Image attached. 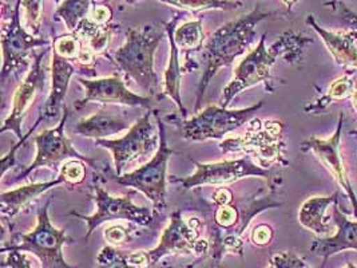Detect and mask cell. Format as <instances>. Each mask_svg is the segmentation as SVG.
I'll list each match as a JSON object with an SVG mask.
<instances>
[{
    "label": "cell",
    "mask_w": 357,
    "mask_h": 268,
    "mask_svg": "<svg viewBox=\"0 0 357 268\" xmlns=\"http://www.w3.org/2000/svg\"><path fill=\"white\" fill-rule=\"evenodd\" d=\"M96 265L97 268H134L129 262V252L121 251L110 244L99 251Z\"/></svg>",
    "instance_id": "obj_31"
},
{
    "label": "cell",
    "mask_w": 357,
    "mask_h": 268,
    "mask_svg": "<svg viewBox=\"0 0 357 268\" xmlns=\"http://www.w3.org/2000/svg\"><path fill=\"white\" fill-rule=\"evenodd\" d=\"M7 7L1 10V84H4L10 78L19 77L23 73H29L31 67L33 50L38 47H50V39L36 36L27 31L22 22V0H17L14 8Z\"/></svg>",
    "instance_id": "obj_6"
},
{
    "label": "cell",
    "mask_w": 357,
    "mask_h": 268,
    "mask_svg": "<svg viewBox=\"0 0 357 268\" xmlns=\"http://www.w3.org/2000/svg\"><path fill=\"white\" fill-rule=\"evenodd\" d=\"M340 191L329 196H310L304 201L298 211V223L310 232L320 237L331 236L333 232L331 216L328 215L329 207H333L340 200Z\"/></svg>",
    "instance_id": "obj_20"
},
{
    "label": "cell",
    "mask_w": 357,
    "mask_h": 268,
    "mask_svg": "<svg viewBox=\"0 0 357 268\" xmlns=\"http://www.w3.org/2000/svg\"><path fill=\"white\" fill-rule=\"evenodd\" d=\"M77 66L73 64V61L65 59L59 57L58 54L52 52L51 57V91L49 98L46 100L42 117L54 118L59 114L61 107L63 106V100L67 96V90L70 86L71 78L77 73Z\"/></svg>",
    "instance_id": "obj_19"
},
{
    "label": "cell",
    "mask_w": 357,
    "mask_h": 268,
    "mask_svg": "<svg viewBox=\"0 0 357 268\" xmlns=\"http://www.w3.org/2000/svg\"><path fill=\"white\" fill-rule=\"evenodd\" d=\"M130 230L122 224H110L105 228L103 237L110 246L121 247L130 240Z\"/></svg>",
    "instance_id": "obj_35"
},
{
    "label": "cell",
    "mask_w": 357,
    "mask_h": 268,
    "mask_svg": "<svg viewBox=\"0 0 357 268\" xmlns=\"http://www.w3.org/2000/svg\"><path fill=\"white\" fill-rule=\"evenodd\" d=\"M266 268H313L300 258L296 252L282 251L275 253L268 263Z\"/></svg>",
    "instance_id": "obj_34"
},
{
    "label": "cell",
    "mask_w": 357,
    "mask_h": 268,
    "mask_svg": "<svg viewBox=\"0 0 357 268\" xmlns=\"http://www.w3.org/2000/svg\"><path fill=\"white\" fill-rule=\"evenodd\" d=\"M349 135H351V137H355V138H357V129H355V131H351V132H349Z\"/></svg>",
    "instance_id": "obj_45"
},
{
    "label": "cell",
    "mask_w": 357,
    "mask_h": 268,
    "mask_svg": "<svg viewBox=\"0 0 357 268\" xmlns=\"http://www.w3.org/2000/svg\"><path fill=\"white\" fill-rule=\"evenodd\" d=\"M179 17H176L173 20L163 23L165 27V33L169 38V61H167V66L163 73L162 80V94L169 97L170 100L174 102V105L178 107L179 112L182 113V116L188 114V110L182 102L181 98V81H182V67L179 62V49L174 42V29L177 27V20Z\"/></svg>",
    "instance_id": "obj_21"
},
{
    "label": "cell",
    "mask_w": 357,
    "mask_h": 268,
    "mask_svg": "<svg viewBox=\"0 0 357 268\" xmlns=\"http://www.w3.org/2000/svg\"><path fill=\"white\" fill-rule=\"evenodd\" d=\"M50 47H46L40 54L33 57V62L26 74L24 80L19 84L17 90L14 91L13 96V106L10 110L8 117L4 119L3 126L0 129V133L6 132H13L17 135V140H23L26 134L22 132V125L27 112L30 110L33 100L36 96L39 94L40 90L45 89L46 84V77H47V70L45 67V58L49 52Z\"/></svg>",
    "instance_id": "obj_15"
},
{
    "label": "cell",
    "mask_w": 357,
    "mask_h": 268,
    "mask_svg": "<svg viewBox=\"0 0 357 268\" xmlns=\"http://www.w3.org/2000/svg\"><path fill=\"white\" fill-rule=\"evenodd\" d=\"M78 84L84 90V97L75 103V107L78 109L87 103H99L142 107L151 110L154 105L151 96H141L131 91L119 75L102 77L96 80L78 78Z\"/></svg>",
    "instance_id": "obj_16"
},
{
    "label": "cell",
    "mask_w": 357,
    "mask_h": 268,
    "mask_svg": "<svg viewBox=\"0 0 357 268\" xmlns=\"http://www.w3.org/2000/svg\"><path fill=\"white\" fill-rule=\"evenodd\" d=\"M3 267L33 268V263L27 252L8 251L6 252V260L3 263Z\"/></svg>",
    "instance_id": "obj_38"
},
{
    "label": "cell",
    "mask_w": 357,
    "mask_h": 268,
    "mask_svg": "<svg viewBox=\"0 0 357 268\" xmlns=\"http://www.w3.org/2000/svg\"><path fill=\"white\" fill-rule=\"evenodd\" d=\"M205 224L199 218L185 220L177 209L172 214L169 224L163 230L158 244L147 250L151 267L157 266L166 256H195L198 259L209 258L211 241L202 237Z\"/></svg>",
    "instance_id": "obj_8"
},
{
    "label": "cell",
    "mask_w": 357,
    "mask_h": 268,
    "mask_svg": "<svg viewBox=\"0 0 357 268\" xmlns=\"http://www.w3.org/2000/svg\"><path fill=\"white\" fill-rule=\"evenodd\" d=\"M344 268H357V266L356 265H354L352 262H348V265H347Z\"/></svg>",
    "instance_id": "obj_44"
},
{
    "label": "cell",
    "mask_w": 357,
    "mask_h": 268,
    "mask_svg": "<svg viewBox=\"0 0 357 268\" xmlns=\"http://www.w3.org/2000/svg\"><path fill=\"white\" fill-rule=\"evenodd\" d=\"M169 7H174L182 11L199 13V11H234L243 7L240 0H158Z\"/></svg>",
    "instance_id": "obj_28"
},
{
    "label": "cell",
    "mask_w": 357,
    "mask_h": 268,
    "mask_svg": "<svg viewBox=\"0 0 357 268\" xmlns=\"http://www.w3.org/2000/svg\"><path fill=\"white\" fill-rule=\"evenodd\" d=\"M284 131L285 125L281 119L253 118L244 135L227 138L220 144V149L225 154L243 151L265 169H272L273 165L287 168L289 161L285 158Z\"/></svg>",
    "instance_id": "obj_4"
},
{
    "label": "cell",
    "mask_w": 357,
    "mask_h": 268,
    "mask_svg": "<svg viewBox=\"0 0 357 268\" xmlns=\"http://www.w3.org/2000/svg\"><path fill=\"white\" fill-rule=\"evenodd\" d=\"M264 106V100L243 107L229 109L220 105H209L188 119H176L181 137L186 141L202 142L209 140H222L245 124H249Z\"/></svg>",
    "instance_id": "obj_7"
},
{
    "label": "cell",
    "mask_w": 357,
    "mask_h": 268,
    "mask_svg": "<svg viewBox=\"0 0 357 268\" xmlns=\"http://www.w3.org/2000/svg\"><path fill=\"white\" fill-rule=\"evenodd\" d=\"M275 237H276V231H275L273 225H271L268 223H260L252 228L248 239L252 246L259 247V248H266L273 244Z\"/></svg>",
    "instance_id": "obj_33"
},
{
    "label": "cell",
    "mask_w": 357,
    "mask_h": 268,
    "mask_svg": "<svg viewBox=\"0 0 357 268\" xmlns=\"http://www.w3.org/2000/svg\"><path fill=\"white\" fill-rule=\"evenodd\" d=\"M65 180L58 176L56 179L45 183H31L29 185L19 186L17 189L3 191L0 193V212L1 216L6 218H14L17 214L22 212L27 205H30L33 200L42 196L51 188L63 184Z\"/></svg>",
    "instance_id": "obj_22"
},
{
    "label": "cell",
    "mask_w": 357,
    "mask_h": 268,
    "mask_svg": "<svg viewBox=\"0 0 357 268\" xmlns=\"http://www.w3.org/2000/svg\"><path fill=\"white\" fill-rule=\"evenodd\" d=\"M116 27L118 26H113V24L99 26L94 22H91L89 17H86L79 23V26L77 27L74 34H77L83 40V43L96 55H100L107 50Z\"/></svg>",
    "instance_id": "obj_25"
},
{
    "label": "cell",
    "mask_w": 357,
    "mask_h": 268,
    "mask_svg": "<svg viewBox=\"0 0 357 268\" xmlns=\"http://www.w3.org/2000/svg\"><path fill=\"white\" fill-rule=\"evenodd\" d=\"M45 0H22V22L29 33L40 34Z\"/></svg>",
    "instance_id": "obj_30"
},
{
    "label": "cell",
    "mask_w": 357,
    "mask_h": 268,
    "mask_svg": "<svg viewBox=\"0 0 357 268\" xmlns=\"http://www.w3.org/2000/svg\"><path fill=\"white\" fill-rule=\"evenodd\" d=\"M325 7L332 8L339 17L347 22L352 30L357 31V14L345 3V0H328L324 3Z\"/></svg>",
    "instance_id": "obj_36"
},
{
    "label": "cell",
    "mask_w": 357,
    "mask_h": 268,
    "mask_svg": "<svg viewBox=\"0 0 357 268\" xmlns=\"http://www.w3.org/2000/svg\"><path fill=\"white\" fill-rule=\"evenodd\" d=\"M130 128L131 124L126 118L114 116L107 112H98L78 121V124L73 128V133L97 141L129 131Z\"/></svg>",
    "instance_id": "obj_23"
},
{
    "label": "cell",
    "mask_w": 357,
    "mask_h": 268,
    "mask_svg": "<svg viewBox=\"0 0 357 268\" xmlns=\"http://www.w3.org/2000/svg\"><path fill=\"white\" fill-rule=\"evenodd\" d=\"M128 1H130V0H128Z\"/></svg>",
    "instance_id": "obj_47"
},
{
    "label": "cell",
    "mask_w": 357,
    "mask_h": 268,
    "mask_svg": "<svg viewBox=\"0 0 357 268\" xmlns=\"http://www.w3.org/2000/svg\"><path fill=\"white\" fill-rule=\"evenodd\" d=\"M52 52L68 61H78L84 43L81 38L74 33L63 34L54 36L52 39Z\"/></svg>",
    "instance_id": "obj_29"
},
{
    "label": "cell",
    "mask_w": 357,
    "mask_h": 268,
    "mask_svg": "<svg viewBox=\"0 0 357 268\" xmlns=\"http://www.w3.org/2000/svg\"><path fill=\"white\" fill-rule=\"evenodd\" d=\"M51 1H54V3H58V4H59L62 0H51Z\"/></svg>",
    "instance_id": "obj_46"
},
{
    "label": "cell",
    "mask_w": 357,
    "mask_h": 268,
    "mask_svg": "<svg viewBox=\"0 0 357 268\" xmlns=\"http://www.w3.org/2000/svg\"><path fill=\"white\" fill-rule=\"evenodd\" d=\"M174 42L179 50L197 52L204 49L205 34L202 27V20H186L174 29Z\"/></svg>",
    "instance_id": "obj_26"
},
{
    "label": "cell",
    "mask_w": 357,
    "mask_h": 268,
    "mask_svg": "<svg viewBox=\"0 0 357 268\" xmlns=\"http://www.w3.org/2000/svg\"><path fill=\"white\" fill-rule=\"evenodd\" d=\"M312 43V38L304 36L303 34L287 31L281 34L276 42L268 47L266 34H262L257 46L249 51L238 62V65L234 67L233 78L222 89L218 105L229 107L231 100L238 94L257 84H265V87L273 93L275 87L272 86V70L277 61L284 58L294 65L301 61L304 51Z\"/></svg>",
    "instance_id": "obj_1"
},
{
    "label": "cell",
    "mask_w": 357,
    "mask_h": 268,
    "mask_svg": "<svg viewBox=\"0 0 357 268\" xmlns=\"http://www.w3.org/2000/svg\"><path fill=\"white\" fill-rule=\"evenodd\" d=\"M157 128L149 112L138 118L125 135L115 140H97L96 145L112 153L115 173L121 176L132 161L157 153L160 148V131Z\"/></svg>",
    "instance_id": "obj_11"
},
{
    "label": "cell",
    "mask_w": 357,
    "mask_h": 268,
    "mask_svg": "<svg viewBox=\"0 0 357 268\" xmlns=\"http://www.w3.org/2000/svg\"><path fill=\"white\" fill-rule=\"evenodd\" d=\"M42 119H45V118L40 117L38 118V121L35 122V125L33 126V129H30V132L29 134H26L24 135V138L23 140H20V141H17V145L10 151V153H7L6 156H3V158H1V176H4L6 173H7V170H8V168L13 167L14 165V163H15V153H17V149L26 142V140L30 137V134L33 133V129L39 125V122L42 121Z\"/></svg>",
    "instance_id": "obj_39"
},
{
    "label": "cell",
    "mask_w": 357,
    "mask_h": 268,
    "mask_svg": "<svg viewBox=\"0 0 357 268\" xmlns=\"http://www.w3.org/2000/svg\"><path fill=\"white\" fill-rule=\"evenodd\" d=\"M96 202V212L93 215L84 216L78 212H70L71 216L82 218L87 224V232L84 240L87 241L98 227L106 223H113L116 220L130 221L137 225H150L158 215L154 209L147 207H139L132 201V192L126 196H112L102 186H94V196H91Z\"/></svg>",
    "instance_id": "obj_12"
},
{
    "label": "cell",
    "mask_w": 357,
    "mask_h": 268,
    "mask_svg": "<svg viewBox=\"0 0 357 268\" xmlns=\"http://www.w3.org/2000/svg\"><path fill=\"white\" fill-rule=\"evenodd\" d=\"M91 7L93 0H62L55 10V17L65 23L70 33H74L82 20L89 17Z\"/></svg>",
    "instance_id": "obj_27"
},
{
    "label": "cell",
    "mask_w": 357,
    "mask_h": 268,
    "mask_svg": "<svg viewBox=\"0 0 357 268\" xmlns=\"http://www.w3.org/2000/svg\"><path fill=\"white\" fill-rule=\"evenodd\" d=\"M305 23L320 36L333 61L347 70H357V31H329L310 14Z\"/></svg>",
    "instance_id": "obj_18"
},
{
    "label": "cell",
    "mask_w": 357,
    "mask_h": 268,
    "mask_svg": "<svg viewBox=\"0 0 357 268\" xmlns=\"http://www.w3.org/2000/svg\"><path fill=\"white\" fill-rule=\"evenodd\" d=\"M129 262L134 268H151L147 250L129 252Z\"/></svg>",
    "instance_id": "obj_41"
},
{
    "label": "cell",
    "mask_w": 357,
    "mask_h": 268,
    "mask_svg": "<svg viewBox=\"0 0 357 268\" xmlns=\"http://www.w3.org/2000/svg\"><path fill=\"white\" fill-rule=\"evenodd\" d=\"M50 200L38 209L36 225L27 234L11 236L10 243H3L1 252H27L33 255L42 268H78L67 263L63 255V247L73 244L74 239L70 237L66 230L56 228L49 215Z\"/></svg>",
    "instance_id": "obj_5"
},
{
    "label": "cell",
    "mask_w": 357,
    "mask_h": 268,
    "mask_svg": "<svg viewBox=\"0 0 357 268\" xmlns=\"http://www.w3.org/2000/svg\"><path fill=\"white\" fill-rule=\"evenodd\" d=\"M333 223L336 225L335 234L319 237L310 246V252L321 258V267L337 253L357 251V220L347 218L341 209L340 200L333 204Z\"/></svg>",
    "instance_id": "obj_17"
},
{
    "label": "cell",
    "mask_w": 357,
    "mask_h": 268,
    "mask_svg": "<svg viewBox=\"0 0 357 268\" xmlns=\"http://www.w3.org/2000/svg\"><path fill=\"white\" fill-rule=\"evenodd\" d=\"M86 165L87 164L84 161L78 160V158L67 160L59 169V176L65 180V183L67 184H82L86 179Z\"/></svg>",
    "instance_id": "obj_32"
},
{
    "label": "cell",
    "mask_w": 357,
    "mask_h": 268,
    "mask_svg": "<svg viewBox=\"0 0 357 268\" xmlns=\"http://www.w3.org/2000/svg\"><path fill=\"white\" fill-rule=\"evenodd\" d=\"M155 114L157 126L160 131V148L153 158L145 165L114 179L115 183L132 188L146 196L147 200L153 202L154 211L157 214L166 208L167 196V164L173 154V151L167 144V134L165 124L161 121L158 113Z\"/></svg>",
    "instance_id": "obj_9"
},
{
    "label": "cell",
    "mask_w": 357,
    "mask_h": 268,
    "mask_svg": "<svg viewBox=\"0 0 357 268\" xmlns=\"http://www.w3.org/2000/svg\"><path fill=\"white\" fill-rule=\"evenodd\" d=\"M355 73L356 70H348L344 75L333 80L326 87L324 94L314 102L308 103L304 107V112L307 114L317 116V114H321L335 102L351 100L355 90V84H356V80L354 78Z\"/></svg>",
    "instance_id": "obj_24"
},
{
    "label": "cell",
    "mask_w": 357,
    "mask_h": 268,
    "mask_svg": "<svg viewBox=\"0 0 357 268\" xmlns=\"http://www.w3.org/2000/svg\"><path fill=\"white\" fill-rule=\"evenodd\" d=\"M278 14V11L266 13L262 11L260 7H256L243 17L222 24L206 39L202 49L204 70L197 86L195 113L199 112L204 96L211 80L218 74V71L222 67L233 65L238 57L252 50L250 46L256 38L257 24Z\"/></svg>",
    "instance_id": "obj_2"
},
{
    "label": "cell",
    "mask_w": 357,
    "mask_h": 268,
    "mask_svg": "<svg viewBox=\"0 0 357 268\" xmlns=\"http://www.w3.org/2000/svg\"><path fill=\"white\" fill-rule=\"evenodd\" d=\"M195 172L186 177L173 176L170 183L182 185L185 191L197 186H227L246 177H259L272 180L275 170L260 167L250 156L237 160H224L215 163H195Z\"/></svg>",
    "instance_id": "obj_10"
},
{
    "label": "cell",
    "mask_w": 357,
    "mask_h": 268,
    "mask_svg": "<svg viewBox=\"0 0 357 268\" xmlns=\"http://www.w3.org/2000/svg\"><path fill=\"white\" fill-rule=\"evenodd\" d=\"M280 1L285 7V11L289 14V13H292L293 8L297 6V3L301 1V0H280Z\"/></svg>",
    "instance_id": "obj_42"
},
{
    "label": "cell",
    "mask_w": 357,
    "mask_h": 268,
    "mask_svg": "<svg viewBox=\"0 0 357 268\" xmlns=\"http://www.w3.org/2000/svg\"><path fill=\"white\" fill-rule=\"evenodd\" d=\"M351 103H352V107H354V110L357 113V81L356 84H355V90H354V94H352V97H351Z\"/></svg>",
    "instance_id": "obj_43"
},
{
    "label": "cell",
    "mask_w": 357,
    "mask_h": 268,
    "mask_svg": "<svg viewBox=\"0 0 357 268\" xmlns=\"http://www.w3.org/2000/svg\"><path fill=\"white\" fill-rule=\"evenodd\" d=\"M163 35V31L154 29L151 24H146L142 30L131 29L125 43L109 55L126 78L134 81L151 97L161 89L154 57L162 43Z\"/></svg>",
    "instance_id": "obj_3"
},
{
    "label": "cell",
    "mask_w": 357,
    "mask_h": 268,
    "mask_svg": "<svg viewBox=\"0 0 357 268\" xmlns=\"http://www.w3.org/2000/svg\"><path fill=\"white\" fill-rule=\"evenodd\" d=\"M68 118V109L63 107V116L61 118L59 124L52 128L46 129L42 133L33 137V142L36 147V156L33 158L30 167L26 168L20 172L15 179V181L26 180L33 170L39 168H49L54 172H58L62 164L67 160L78 158L87 164V167L97 169V161L89 156H84L73 147L71 140L66 135V122Z\"/></svg>",
    "instance_id": "obj_13"
},
{
    "label": "cell",
    "mask_w": 357,
    "mask_h": 268,
    "mask_svg": "<svg viewBox=\"0 0 357 268\" xmlns=\"http://www.w3.org/2000/svg\"><path fill=\"white\" fill-rule=\"evenodd\" d=\"M344 119L345 116L342 112H340L337 126L333 134L329 138L310 137L301 144V151L313 153L314 157L320 161V164L329 172V174L333 177L336 184L339 185V188L342 191L344 196H347V199L351 202V207L354 209V216L357 218L356 192L351 183L348 169L341 156L340 144Z\"/></svg>",
    "instance_id": "obj_14"
},
{
    "label": "cell",
    "mask_w": 357,
    "mask_h": 268,
    "mask_svg": "<svg viewBox=\"0 0 357 268\" xmlns=\"http://www.w3.org/2000/svg\"><path fill=\"white\" fill-rule=\"evenodd\" d=\"M211 201L220 207V205H227V204H231L234 201V193L230 188L227 186H220L217 188L213 195H211Z\"/></svg>",
    "instance_id": "obj_40"
},
{
    "label": "cell",
    "mask_w": 357,
    "mask_h": 268,
    "mask_svg": "<svg viewBox=\"0 0 357 268\" xmlns=\"http://www.w3.org/2000/svg\"><path fill=\"white\" fill-rule=\"evenodd\" d=\"M113 8L109 4L100 3L93 4L91 11L89 14V19L99 26H109L113 20Z\"/></svg>",
    "instance_id": "obj_37"
}]
</instances>
